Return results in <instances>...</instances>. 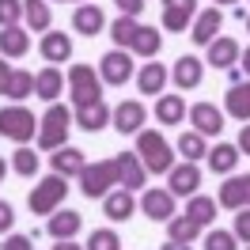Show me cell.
<instances>
[{"mask_svg":"<svg viewBox=\"0 0 250 250\" xmlns=\"http://www.w3.org/2000/svg\"><path fill=\"white\" fill-rule=\"evenodd\" d=\"M137 156H141L148 174H167L174 167L171 141H167L163 133H156V129H141V133H137Z\"/></svg>","mask_w":250,"mask_h":250,"instance_id":"obj_1","label":"cell"},{"mask_svg":"<svg viewBox=\"0 0 250 250\" xmlns=\"http://www.w3.org/2000/svg\"><path fill=\"white\" fill-rule=\"evenodd\" d=\"M68 129H72V110L61 103H49V110L38 118V148L42 152H57L68 144Z\"/></svg>","mask_w":250,"mask_h":250,"instance_id":"obj_2","label":"cell"},{"mask_svg":"<svg viewBox=\"0 0 250 250\" xmlns=\"http://www.w3.org/2000/svg\"><path fill=\"white\" fill-rule=\"evenodd\" d=\"M68 197V178L64 174H46V178H38V186L31 189V197H27V208H31L34 216H53L61 201Z\"/></svg>","mask_w":250,"mask_h":250,"instance_id":"obj_3","label":"cell"},{"mask_svg":"<svg viewBox=\"0 0 250 250\" xmlns=\"http://www.w3.org/2000/svg\"><path fill=\"white\" fill-rule=\"evenodd\" d=\"M68 99H72V106H87V103L103 99V76L91 64H72L68 68Z\"/></svg>","mask_w":250,"mask_h":250,"instance_id":"obj_4","label":"cell"},{"mask_svg":"<svg viewBox=\"0 0 250 250\" xmlns=\"http://www.w3.org/2000/svg\"><path fill=\"white\" fill-rule=\"evenodd\" d=\"M0 137H8V141L16 144H27L38 137V118H34L27 106H4L0 110Z\"/></svg>","mask_w":250,"mask_h":250,"instance_id":"obj_5","label":"cell"},{"mask_svg":"<svg viewBox=\"0 0 250 250\" xmlns=\"http://www.w3.org/2000/svg\"><path fill=\"white\" fill-rule=\"evenodd\" d=\"M118 186V167H114V159H99V163H87L83 171H80V189H83V197H106L110 189Z\"/></svg>","mask_w":250,"mask_h":250,"instance_id":"obj_6","label":"cell"},{"mask_svg":"<svg viewBox=\"0 0 250 250\" xmlns=\"http://www.w3.org/2000/svg\"><path fill=\"white\" fill-rule=\"evenodd\" d=\"M99 76H103V83H110V87H125V83L133 80V53H129V49H110V53H103Z\"/></svg>","mask_w":250,"mask_h":250,"instance_id":"obj_7","label":"cell"},{"mask_svg":"<svg viewBox=\"0 0 250 250\" xmlns=\"http://www.w3.org/2000/svg\"><path fill=\"white\" fill-rule=\"evenodd\" d=\"M216 205L220 208H231V212L250 208V174H228V182L216 193Z\"/></svg>","mask_w":250,"mask_h":250,"instance_id":"obj_8","label":"cell"},{"mask_svg":"<svg viewBox=\"0 0 250 250\" xmlns=\"http://www.w3.org/2000/svg\"><path fill=\"white\" fill-rule=\"evenodd\" d=\"M144 122H148V110H144V103H137V99L118 103V106H114V114H110V125H114L122 137H129V133H141Z\"/></svg>","mask_w":250,"mask_h":250,"instance_id":"obj_9","label":"cell"},{"mask_svg":"<svg viewBox=\"0 0 250 250\" xmlns=\"http://www.w3.org/2000/svg\"><path fill=\"white\" fill-rule=\"evenodd\" d=\"M189 125L201 137H220L224 133V110L216 103H193L189 106Z\"/></svg>","mask_w":250,"mask_h":250,"instance_id":"obj_10","label":"cell"},{"mask_svg":"<svg viewBox=\"0 0 250 250\" xmlns=\"http://www.w3.org/2000/svg\"><path fill=\"white\" fill-rule=\"evenodd\" d=\"M114 167H118V186L122 189H144L148 182V171H144V163L137 152H122V156H114Z\"/></svg>","mask_w":250,"mask_h":250,"instance_id":"obj_11","label":"cell"},{"mask_svg":"<svg viewBox=\"0 0 250 250\" xmlns=\"http://www.w3.org/2000/svg\"><path fill=\"white\" fill-rule=\"evenodd\" d=\"M141 212L148 220H156V224H167V220L174 216V193L171 189H159V186L144 189L141 193Z\"/></svg>","mask_w":250,"mask_h":250,"instance_id":"obj_12","label":"cell"},{"mask_svg":"<svg viewBox=\"0 0 250 250\" xmlns=\"http://www.w3.org/2000/svg\"><path fill=\"white\" fill-rule=\"evenodd\" d=\"M197 186H201V167L197 163H174L167 171V189L174 197H193Z\"/></svg>","mask_w":250,"mask_h":250,"instance_id":"obj_13","label":"cell"},{"mask_svg":"<svg viewBox=\"0 0 250 250\" xmlns=\"http://www.w3.org/2000/svg\"><path fill=\"white\" fill-rule=\"evenodd\" d=\"M171 80L178 91H193V87H201L205 80V61L201 57H193V53H186V57H178L171 68Z\"/></svg>","mask_w":250,"mask_h":250,"instance_id":"obj_14","label":"cell"},{"mask_svg":"<svg viewBox=\"0 0 250 250\" xmlns=\"http://www.w3.org/2000/svg\"><path fill=\"white\" fill-rule=\"evenodd\" d=\"M220 27H224V16H220V8L212 4V8L197 12V19L189 23V38H193L197 46H208V42H216Z\"/></svg>","mask_w":250,"mask_h":250,"instance_id":"obj_15","label":"cell"},{"mask_svg":"<svg viewBox=\"0 0 250 250\" xmlns=\"http://www.w3.org/2000/svg\"><path fill=\"white\" fill-rule=\"evenodd\" d=\"M197 19V0H163V27L167 31H186Z\"/></svg>","mask_w":250,"mask_h":250,"instance_id":"obj_16","label":"cell"},{"mask_svg":"<svg viewBox=\"0 0 250 250\" xmlns=\"http://www.w3.org/2000/svg\"><path fill=\"white\" fill-rule=\"evenodd\" d=\"M110 114H114V110L99 99V103L76 106V110H72V122H76L80 129H87V133H99V129H106V125H110Z\"/></svg>","mask_w":250,"mask_h":250,"instance_id":"obj_17","label":"cell"},{"mask_svg":"<svg viewBox=\"0 0 250 250\" xmlns=\"http://www.w3.org/2000/svg\"><path fill=\"white\" fill-rule=\"evenodd\" d=\"M103 212H106V220H114V224H122V220H129L133 212H137V197L129 193V189H110L106 197H103Z\"/></svg>","mask_w":250,"mask_h":250,"instance_id":"obj_18","label":"cell"},{"mask_svg":"<svg viewBox=\"0 0 250 250\" xmlns=\"http://www.w3.org/2000/svg\"><path fill=\"white\" fill-rule=\"evenodd\" d=\"M49 163H53V174H64V178H80V171L87 167V156H83L80 148H72V144H64V148H57V152L49 156Z\"/></svg>","mask_w":250,"mask_h":250,"instance_id":"obj_19","label":"cell"},{"mask_svg":"<svg viewBox=\"0 0 250 250\" xmlns=\"http://www.w3.org/2000/svg\"><path fill=\"white\" fill-rule=\"evenodd\" d=\"M224 110L231 114L235 122H250V80H239V83H231L228 87V95H224Z\"/></svg>","mask_w":250,"mask_h":250,"instance_id":"obj_20","label":"cell"},{"mask_svg":"<svg viewBox=\"0 0 250 250\" xmlns=\"http://www.w3.org/2000/svg\"><path fill=\"white\" fill-rule=\"evenodd\" d=\"M103 27H106V16H103V8H99V4H80L76 12H72V31H76V34L95 38Z\"/></svg>","mask_w":250,"mask_h":250,"instance_id":"obj_21","label":"cell"},{"mask_svg":"<svg viewBox=\"0 0 250 250\" xmlns=\"http://www.w3.org/2000/svg\"><path fill=\"white\" fill-rule=\"evenodd\" d=\"M80 228H83V216L72 212V208H57V212L49 216V224H46V231L53 235L57 243H61V239H76Z\"/></svg>","mask_w":250,"mask_h":250,"instance_id":"obj_22","label":"cell"},{"mask_svg":"<svg viewBox=\"0 0 250 250\" xmlns=\"http://www.w3.org/2000/svg\"><path fill=\"white\" fill-rule=\"evenodd\" d=\"M38 49H42V57H46L49 64H64L68 57H72V38H68L64 31H46Z\"/></svg>","mask_w":250,"mask_h":250,"instance_id":"obj_23","label":"cell"},{"mask_svg":"<svg viewBox=\"0 0 250 250\" xmlns=\"http://www.w3.org/2000/svg\"><path fill=\"white\" fill-rule=\"evenodd\" d=\"M167 80H171L167 64L148 61V64H141V72H137V87H141V95H163Z\"/></svg>","mask_w":250,"mask_h":250,"instance_id":"obj_24","label":"cell"},{"mask_svg":"<svg viewBox=\"0 0 250 250\" xmlns=\"http://www.w3.org/2000/svg\"><path fill=\"white\" fill-rule=\"evenodd\" d=\"M64 91V76L57 64H46L38 76H34V95L38 99H46V103H57V95Z\"/></svg>","mask_w":250,"mask_h":250,"instance_id":"obj_25","label":"cell"},{"mask_svg":"<svg viewBox=\"0 0 250 250\" xmlns=\"http://www.w3.org/2000/svg\"><path fill=\"white\" fill-rule=\"evenodd\" d=\"M159 49H163V34L156 27H137L133 34V42H129V53H137V57H148V61H156Z\"/></svg>","mask_w":250,"mask_h":250,"instance_id":"obj_26","label":"cell"},{"mask_svg":"<svg viewBox=\"0 0 250 250\" xmlns=\"http://www.w3.org/2000/svg\"><path fill=\"white\" fill-rule=\"evenodd\" d=\"M205 49H208V64H212V68H235V64H239V53H243L235 38H216V42H208Z\"/></svg>","mask_w":250,"mask_h":250,"instance_id":"obj_27","label":"cell"},{"mask_svg":"<svg viewBox=\"0 0 250 250\" xmlns=\"http://www.w3.org/2000/svg\"><path fill=\"white\" fill-rule=\"evenodd\" d=\"M156 122L159 125H182L186 122V99L182 95H159L156 99Z\"/></svg>","mask_w":250,"mask_h":250,"instance_id":"obj_28","label":"cell"},{"mask_svg":"<svg viewBox=\"0 0 250 250\" xmlns=\"http://www.w3.org/2000/svg\"><path fill=\"white\" fill-rule=\"evenodd\" d=\"M23 23L31 31L46 34L49 23H53V12H49V0H23Z\"/></svg>","mask_w":250,"mask_h":250,"instance_id":"obj_29","label":"cell"},{"mask_svg":"<svg viewBox=\"0 0 250 250\" xmlns=\"http://www.w3.org/2000/svg\"><path fill=\"white\" fill-rule=\"evenodd\" d=\"M27 49H31V34L23 31V27H4V31H0V53H4V57L16 61Z\"/></svg>","mask_w":250,"mask_h":250,"instance_id":"obj_30","label":"cell"},{"mask_svg":"<svg viewBox=\"0 0 250 250\" xmlns=\"http://www.w3.org/2000/svg\"><path fill=\"white\" fill-rule=\"evenodd\" d=\"M205 159H208L212 174H231L235 167H239V148H235V144H216Z\"/></svg>","mask_w":250,"mask_h":250,"instance_id":"obj_31","label":"cell"},{"mask_svg":"<svg viewBox=\"0 0 250 250\" xmlns=\"http://www.w3.org/2000/svg\"><path fill=\"white\" fill-rule=\"evenodd\" d=\"M197 235H201V224H193L189 216H171L167 220V239H171V243H186L189 247Z\"/></svg>","mask_w":250,"mask_h":250,"instance_id":"obj_32","label":"cell"},{"mask_svg":"<svg viewBox=\"0 0 250 250\" xmlns=\"http://www.w3.org/2000/svg\"><path fill=\"white\" fill-rule=\"evenodd\" d=\"M174 152H178V156L186 159V163H197L201 156H208V148H205V137H201V133H193V129L178 137V144H174Z\"/></svg>","mask_w":250,"mask_h":250,"instance_id":"obj_33","label":"cell"},{"mask_svg":"<svg viewBox=\"0 0 250 250\" xmlns=\"http://www.w3.org/2000/svg\"><path fill=\"white\" fill-rule=\"evenodd\" d=\"M186 216L193 220V224H201V228H208L212 220H216V201L212 197H201V193H193L186 205Z\"/></svg>","mask_w":250,"mask_h":250,"instance_id":"obj_34","label":"cell"},{"mask_svg":"<svg viewBox=\"0 0 250 250\" xmlns=\"http://www.w3.org/2000/svg\"><path fill=\"white\" fill-rule=\"evenodd\" d=\"M4 95L8 99H27V95H34V72H23V68H12V76H8V87H4Z\"/></svg>","mask_w":250,"mask_h":250,"instance_id":"obj_35","label":"cell"},{"mask_svg":"<svg viewBox=\"0 0 250 250\" xmlns=\"http://www.w3.org/2000/svg\"><path fill=\"white\" fill-rule=\"evenodd\" d=\"M137 19L133 16H118L114 23H110V38H114V46L118 49H129V42H133V34H137Z\"/></svg>","mask_w":250,"mask_h":250,"instance_id":"obj_36","label":"cell"},{"mask_svg":"<svg viewBox=\"0 0 250 250\" xmlns=\"http://www.w3.org/2000/svg\"><path fill=\"white\" fill-rule=\"evenodd\" d=\"M12 171L23 174V178H34V174H38V156H34V148L19 144L16 152H12Z\"/></svg>","mask_w":250,"mask_h":250,"instance_id":"obj_37","label":"cell"},{"mask_svg":"<svg viewBox=\"0 0 250 250\" xmlns=\"http://www.w3.org/2000/svg\"><path fill=\"white\" fill-rule=\"evenodd\" d=\"M83 250H122V239L114 228H99V231L87 235V247Z\"/></svg>","mask_w":250,"mask_h":250,"instance_id":"obj_38","label":"cell"},{"mask_svg":"<svg viewBox=\"0 0 250 250\" xmlns=\"http://www.w3.org/2000/svg\"><path fill=\"white\" fill-rule=\"evenodd\" d=\"M19 19H23V0H0V31L19 27Z\"/></svg>","mask_w":250,"mask_h":250,"instance_id":"obj_39","label":"cell"},{"mask_svg":"<svg viewBox=\"0 0 250 250\" xmlns=\"http://www.w3.org/2000/svg\"><path fill=\"white\" fill-rule=\"evenodd\" d=\"M205 250H239V239H235L231 231H208L205 235Z\"/></svg>","mask_w":250,"mask_h":250,"instance_id":"obj_40","label":"cell"},{"mask_svg":"<svg viewBox=\"0 0 250 250\" xmlns=\"http://www.w3.org/2000/svg\"><path fill=\"white\" fill-rule=\"evenodd\" d=\"M231 235L239 239V243H247V247H250V208H239V212H235V228H231Z\"/></svg>","mask_w":250,"mask_h":250,"instance_id":"obj_41","label":"cell"},{"mask_svg":"<svg viewBox=\"0 0 250 250\" xmlns=\"http://www.w3.org/2000/svg\"><path fill=\"white\" fill-rule=\"evenodd\" d=\"M0 250H34V239L31 235H8L0 243Z\"/></svg>","mask_w":250,"mask_h":250,"instance_id":"obj_42","label":"cell"},{"mask_svg":"<svg viewBox=\"0 0 250 250\" xmlns=\"http://www.w3.org/2000/svg\"><path fill=\"white\" fill-rule=\"evenodd\" d=\"M12 224H16V208H12L8 201H0V235L12 231Z\"/></svg>","mask_w":250,"mask_h":250,"instance_id":"obj_43","label":"cell"},{"mask_svg":"<svg viewBox=\"0 0 250 250\" xmlns=\"http://www.w3.org/2000/svg\"><path fill=\"white\" fill-rule=\"evenodd\" d=\"M114 4H118V12H122V16H141L144 12V0H114Z\"/></svg>","mask_w":250,"mask_h":250,"instance_id":"obj_44","label":"cell"},{"mask_svg":"<svg viewBox=\"0 0 250 250\" xmlns=\"http://www.w3.org/2000/svg\"><path fill=\"white\" fill-rule=\"evenodd\" d=\"M235 148H239V152H247V156H250V122L243 125V129H239V144H235Z\"/></svg>","mask_w":250,"mask_h":250,"instance_id":"obj_45","label":"cell"},{"mask_svg":"<svg viewBox=\"0 0 250 250\" xmlns=\"http://www.w3.org/2000/svg\"><path fill=\"white\" fill-rule=\"evenodd\" d=\"M8 76H12V64H4V57H0V95L8 87Z\"/></svg>","mask_w":250,"mask_h":250,"instance_id":"obj_46","label":"cell"},{"mask_svg":"<svg viewBox=\"0 0 250 250\" xmlns=\"http://www.w3.org/2000/svg\"><path fill=\"white\" fill-rule=\"evenodd\" d=\"M53 250H83V247H76L72 239H61V243H57V247H53Z\"/></svg>","mask_w":250,"mask_h":250,"instance_id":"obj_47","label":"cell"},{"mask_svg":"<svg viewBox=\"0 0 250 250\" xmlns=\"http://www.w3.org/2000/svg\"><path fill=\"white\" fill-rule=\"evenodd\" d=\"M239 64H243V72L250 76V46H247V53H239Z\"/></svg>","mask_w":250,"mask_h":250,"instance_id":"obj_48","label":"cell"},{"mask_svg":"<svg viewBox=\"0 0 250 250\" xmlns=\"http://www.w3.org/2000/svg\"><path fill=\"white\" fill-rule=\"evenodd\" d=\"M159 250H193V247H186V243H171V239H167V243H163Z\"/></svg>","mask_w":250,"mask_h":250,"instance_id":"obj_49","label":"cell"},{"mask_svg":"<svg viewBox=\"0 0 250 250\" xmlns=\"http://www.w3.org/2000/svg\"><path fill=\"white\" fill-rule=\"evenodd\" d=\"M4 174H8V163H4V159H0V182H4Z\"/></svg>","mask_w":250,"mask_h":250,"instance_id":"obj_50","label":"cell"},{"mask_svg":"<svg viewBox=\"0 0 250 250\" xmlns=\"http://www.w3.org/2000/svg\"><path fill=\"white\" fill-rule=\"evenodd\" d=\"M212 4H216V8H220V4H239V0H212Z\"/></svg>","mask_w":250,"mask_h":250,"instance_id":"obj_51","label":"cell"},{"mask_svg":"<svg viewBox=\"0 0 250 250\" xmlns=\"http://www.w3.org/2000/svg\"><path fill=\"white\" fill-rule=\"evenodd\" d=\"M64 4H83V0H64Z\"/></svg>","mask_w":250,"mask_h":250,"instance_id":"obj_52","label":"cell"},{"mask_svg":"<svg viewBox=\"0 0 250 250\" xmlns=\"http://www.w3.org/2000/svg\"><path fill=\"white\" fill-rule=\"evenodd\" d=\"M247 31H250V19H247Z\"/></svg>","mask_w":250,"mask_h":250,"instance_id":"obj_53","label":"cell"},{"mask_svg":"<svg viewBox=\"0 0 250 250\" xmlns=\"http://www.w3.org/2000/svg\"><path fill=\"white\" fill-rule=\"evenodd\" d=\"M57 4H64V0H57Z\"/></svg>","mask_w":250,"mask_h":250,"instance_id":"obj_54","label":"cell"},{"mask_svg":"<svg viewBox=\"0 0 250 250\" xmlns=\"http://www.w3.org/2000/svg\"><path fill=\"white\" fill-rule=\"evenodd\" d=\"M247 250H250V247H247Z\"/></svg>","mask_w":250,"mask_h":250,"instance_id":"obj_55","label":"cell"}]
</instances>
